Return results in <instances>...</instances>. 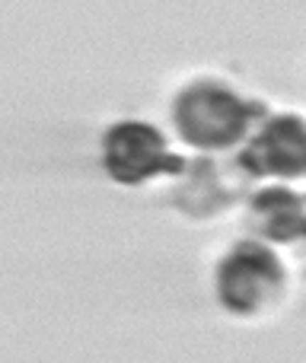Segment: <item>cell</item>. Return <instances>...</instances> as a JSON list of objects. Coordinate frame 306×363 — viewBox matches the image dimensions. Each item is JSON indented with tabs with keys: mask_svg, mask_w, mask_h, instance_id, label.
Segmentation results:
<instances>
[{
	"mask_svg": "<svg viewBox=\"0 0 306 363\" xmlns=\"http://www.w3.org/2000/svg\"><path fill=\"white\" fill-rule=\"evenodd\" d=\"M265 118H268L265 102L243 99L233 86L214 77L192 80L173 99L175 134L198 153H224L243 147Z\"/></svg>",
	"mask_w": 306,
	"mask_h": 363,
	"instance_id": "cell-1",
	"label": "cell"
},
{
	"mask_svg": "<svg viewBox=\"0 0 306 363\" xmlns=\"http://www.w3.org/2000/svg\"><path fill=\"white\" fill-rule=\"evenodd\" d=\"M214 294L230 315H262L288 294V271L268 242L249 236L233 242L214 271Z\"/></svg>",
	"mask_w": 306,
	"mask_h": 363,
	"instance_id": "cell-2",
	"label": "cell"
},
{
	"mask_svg": "<svg viewBox=\"0 0 306 363\" xmlns=\"http://www.w3.org/2000/svg\"><path fill=\"white\" fill-rule=\"evenodd\" d=\"M188 160L169 150L166 138L156 125L138 118L115 121L102 134V169L115 185L138 188L151 179L175 176L185 172Z\"/></svg>",
	"mask_w": 306,
	"mask_h": 363,
	"instance_id": "cell-3",
	"label": "cell"
},
{
	"mask_svg": "<svg viewBox=\"0 0 306 363\" xmlns=\"http://www.w3.org/2000/svg\"><path fill=\"white\" fill-rule=\"evenodd\" d=\"M246 179H306V118L294 112L268 115L233 157Z\"/></svg>",
	"mask_w": 306,
	"mask_h": 363,
	"instance_id": "cell-4",
	"label": "cell"
},
{
	"mask_svg": "<svg viewBox=\"0 0 306 363\" xmlns=\"http://www.w3.org/2000/svg\"><path fill=\"white\" fill-rule=\"evenodd\" d=\"M243 182H249L236 169V163H217L214 157L188 160L185 172L175 179L173 204L175 211L188 213L195 220H207L224 213L233 201L243 198Z\"/></svg>",
	"mask_w": 306,
	"mask_h": 363,
	"instance_id": "cell-5",
	"label": "cell"
},
{
	"mask_svg": "<svg viewBox=\"0 0 306 363\" xmlns=\"http://www.w3.org/2000/svg\"><path fill=\"white\" fill-rule=\"evenodd\" d=\"M246 226L268 245L306 242V194L290 185H265L246 198Z\"/></svg>",
	"mask_w": 306,
	"mask_h": 363,
	"instance_id": "cell-6",
	"label": "cell"
}]
</instances>
